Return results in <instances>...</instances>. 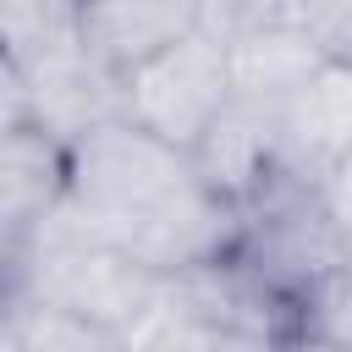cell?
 Here are the masks:
<instances>
[{
  "mask_svg": "<svg viewBox=\"0 0 352 352\" xmlns=\"http://www.w3.org/2000/svg\"><path fill=\"white\" fill-rule=\"evenodd\" d=\"M44 226L116 248L160 280L231 258L242 236V214L204 187L192 154L126 116L72 143V187Z\"/></svg>",
  "mask_w": 352,
  "mask_h": 352,
  "instance_id": "obj_1",
  "label": "cell"
},
{
  "mask_svg": "<svg viewBox=\"0 0 352 352\" xmlns=\"http://www.w3.org/2000/svg\"><path fill=\"white\" fill-rule=\"evenodd\" d=\"M0 38L6 126H38L72 148L94 126L126 116V82L88 50L77 6L11 0L0 11Z\"/></svg>",
  "mask_w": 352,
  "mask_h": 352,
  "instance_id": "obj_2",
  "label": "cell"
},
{
  "mask_svg": "<svg viewBox=\"0 0 352 352\" xmlns=\"http://www.w3.org/2000/svg\"><path fill=\"white\" fill-rule=\"evenodd\" d=\"M160 275L116 248L38 226L28 242L6 248V308H50L104 336H126L160 297Z\"/></svg>",
  "mask_w": 352,
  "mask_h": 352,
  "instance_id": "obj_3",
  "label": "cell"
},
{
  "mask_svg": "<svg viewBox=\"0 0 352 352\" xmlns=\"http://www.w3.org/2000/svg\"><path fill=\"white\" fill-rule=\"evenodd\" d=\"M121 82H126V121L154 132L160 143H170L182 154H192L204 143V132L220 121V110L236 99L231 50L204 16L187 38L160 50L154 60H143Z\"/></svg>",
  "mask_w": 352,
  "mask_h": 352,
  "instance_id": "obj_4",
  "label": "cell"
},
{
  "mask_svg": "<svg viewBox=\"0 0 352 352\" xmlns=\"http://www.w3.org/2000/svg\"><path fill=\"white\" fill-rule=\"evenodd\" d=\"M231 258L302 314V302L346 264V242L336 236L314 187L275 182L253 209H242V236Z\"/></svg>",
  "mask_w": 352,
  "mask_h": 352,
  "instance_id": "obj_5",
  "label": "cell"
},
{
  "mask_svg": "<svg viewBox=\"0 0 352 352\" xmlns=\"http://www.w3.org/2000/svg\"><path fill=\"white\" fill-rule=\"evenodd\" d=\"M204 22L226 38L231 82L248 99H286L330 60L308 28V6H204Z\"/></svg>",
  "mask_w": 352,
  "mask_h": 352,
  "instance_id": "obj_6",
  "label": "cell"
},
{
  "mask_svg": "<svg viewBox=\"0 0 352 352\" xmlns=\"http://www.w3.org/2000/svg\"><path fill=\"white\" fill-rule=\"evenodd\" d=\"M192 165L220 204H231L236 214L253 209L280 182V99L236 94L192 148Z\"/></svg>",
  "mask_w": 352,
  "mask_h": 352,
  "instance_id": "obj_7",
  "label": "cell"
},
{
  "mask_svg": "<svg viewBox=\"0 0 352 352\" xmlns=\"http://www.w3.org/2000/svg\"><path fill=\"white\" fill-rule=\"evenodd\" d=\"M341 154H352V60H324L280 99V182L319 187Z\"/></svg>",
  "mask_w": 352,
  "mask_h": 352,
  "instance_id": "obj_8",
  "label": "cell"
},
{
  "mask_svg": "<svg viewBox=\"0 0 352 352\" xmlns=\"http://www.w3.org/2000/svg\"><path fill=\"white\" fill-rule=\"evenodd\" d=\"M72 187V148L55 143L38 126H6L0 143V220H6V248L28 242Z\"/></svg>",
  "mask_w": 352,
  "mask_h": 352,
  "instance_id": "obj_9",
  "label": "cell"
},
{
  "mask_svg": "<svg viewBox=\"0 0 352 352\" xmlns=\"http://www.w3.org/2000/svg\"><path fill=\"white\" fill-rule=\"evenodd\" d=\"M82 16V38L88 50L116 72H138L143 60H154L160 50H170L176 38H187L204 16V6L192 0H104V6H77Z\"/></svg>",
  "mask_w": 352,
  "mask_h": 352,
  "instance_id": "obj_10",
  "label": "cell"
},
{
  "mask_svg": "<svg viewBox=\"0 0 352 352\" xmlns=\"http://www.w3.org/2000/svg\"><path fill=\"white\" fill-rule=\"evenodd\" d=\"M6 336L22 352H126L116 336L77 324L66 314H50V308H6Z\"/></svg>",
  "mask_w": 352,
  "mask_h": 352,
  "instance_id": "obj_11",
  "label": "cell"
},
{
  "mask_svg": "<svg viewBox=\"0 0 352 352\" xmlns=\"http://www.w3.org/2000/svg\"><path fill=\"white\" fill-rule=\"evenodd\" d=\"M302 330H308V336H324V341H336V346L352 352V253H346V264L302 302Z\"/></svg>",
  "mask_w": 352,
  "mask_h": 352,
  "instance_id": "obj_12",
  "label": "cell"
},
{
  "mask_svg": "<svg viewBox=\"0 0 352 352\" xmlns=\"http://www.w3.org/2000/svg\"><path fill=\"white\" fill-rule=\"evenodd\" d=\"M314 192H319V204H324V214H330L336 236H341V242H346V253H352V154H341V160L330 165V176H324Z\"/></svg>",
  "mask_w": 352,
  "mask_h": 352,
  "instance_id": "obj_13",
  "label": "cell"
},
{
  "mask_svg": "<svg viewBox=\"0 0 352 352\" xmlns=\"http://www.w3.org/2000/svg\"><path fill=\"white\" fill-rule=\"evenodd\" d=\"M308 28L330 60H352V6H308Z\"/></svg>",
  "mask_w": 352,
  "mask_h": 352,
  "instance_id": "obj_14",
  "label": "cell"
},
{
  "mask_svg": "<svg viewBox=\"0 0 352 352\" xmlns=\"http://www.w3.org/2000/svg\"><path fill=\"white\" fill-rule=\"evenodd\" d=\"M275 352H346V346H336V341H324V336H308V330H297V336H286Z\"/></svg>",
  "mask_w": 352,
  "mask_h": 352,
  "instance_id": "obj_15",
  "label": "cell"
}]
</instances>
